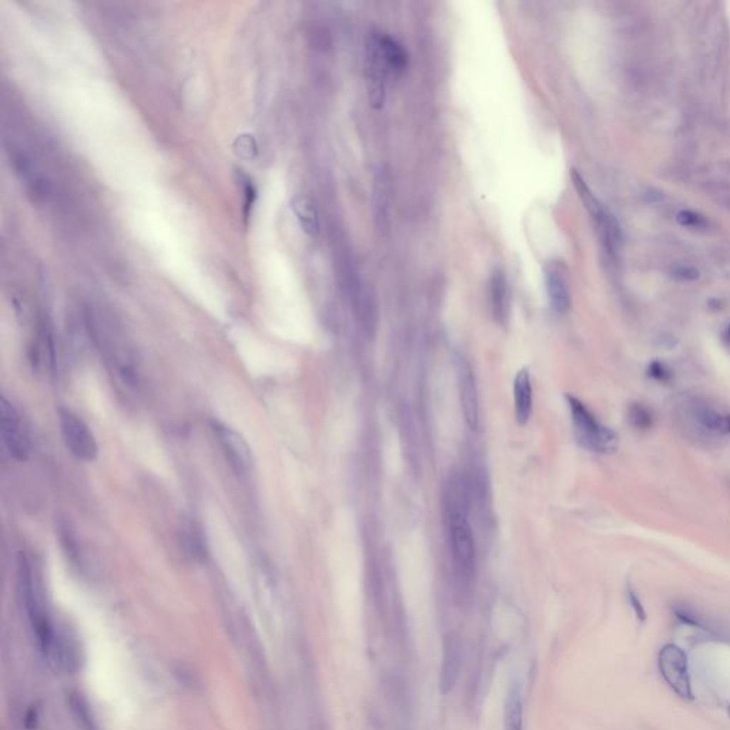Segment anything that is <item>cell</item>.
Listing matches in <instances>:
<instances>
[{
  "instance_id": "2e32d148",
  "label": "cell",
  "mask_w": 730,
  "mask_h": 730,
  "mask_svg": "<svg viewBox=\"0 0 730 730\" xmlns=\"http://www.w3.org/2000/svg\"><path fill=\"white\" fill-rule=\"evenodd\" d=\"M381 47L391 73L399 74L408 66V53L394 37L381 33Z\"/></svg>"
},
{
  "instance_id": "d6986e66",
  "label": "cell",
  "mask_w": 730,
  "mask_h": 730,
  "mask_svg": "<svg viewBox=\"0 0 730 730\" xmlns=\"http://www.w3.org/2000/svg\"><path fill=\"white\" fill-rule=\"evenodd\" d=\"M695 418L703 428L712 432L722 435L730 434V414H723L709 407H700L696 410Z\"/></svg>"
},
{
  "instance_id": "4316f807",
  "label": "cell",
  "mask_w": 730,
  "mask_h": 730,
  "mask_svg": "<svg viewBox=\"0 0 730 730\" xmlns=\"http://www.w3.org/2000/svg\"><path fill=\"white\" fill-rule=\"evenodd\" d=\"M727 713H729V716H730V706H729V709H727Z\"/></svg>"
},
{
  "instance_id": "8992f818",
  "label": "cell",
  "mask_w": 730,
  "mask_h": 730,
  "mask_svg": "<svg viewBox=\"0 0 730 730\" xmlns=\"http://www.w3.org/2000/svg\"><path fill=\"white\" fill-rule=\"evenodd\" d=\"M0 416H2L0 417V425H2L0 431H2V441L8 454L19 462L26 461L30 452L29 435L19 411L9 399H6V396L0 399Z\"/></svg>"
},
{
  "instance_id": "7a4b0ae2",
  "label": "cell",
  "mask_w": 730,
  "mask_h": 730,
  "mask_svg": "<svg viewBox=\"0 0 730 730\" xmlns=\"http://www.w3.org/2000/svg\"><path fill=\"white\" fill-rule=\"evenodd\" d=\"M449 541L455 574L462 585H469L475 572V541L466 511L462 507L452 505L449 515Z\"/></svg>"
},
{
  "instance_id": "5bb4252c",
  "label": "cell",
  "mask_w": 730,
  "mask_h": 730,
  "mask_svg": "<svg viewBox=\"0 0 730 730\" xmlns=\"http://www.w3.org/2000/svg\"><path fill=\"white\" fill-rule=\"evenodd\" d=\"M504 727L505 730H524V697L519 683H512L508 690L504 712Z\"/></svg>"
},
{
  "instance_id": "30bf717a",
  "label": "cell",
  "mask_w": 730,
  "mask_h": 730,
  "mask_svg": "<svg viewBox=\"0 0 730 730\" xmlns=\"http://www.w3.org/2000/svg\"><path fill=\"white\" fill-rule=\"evenodd\" d=\"M459 381V398L461 408L465 418V423L471 431L478 428L479 423V401H478V389L475 382V375L468 363L462 361L458 371Z\"/></svg>"
},
{
  "instance_id": "4fadbf2b",
  "label": "cell",
  "mask_w": 730,
  "mask_h": 730,
  "mask_svg": "<svg viewBox=\"0 0 730 730\" xmlns=\"http://www.w3.org/2000/svg\"><path fill=\"white\" fill-rule=\"evenodd\" d=\"M502 270H495L490 280V300L497 322L505 324L510 311V287Z\"/></svg>"
},
{
  "instance_id": "9c48e42d",
  "label": "cell",
  "mask_w": 730,
  "mask_h": 730,
  "mask_svg": "<svg viewBox=\"0 0 730 730\" xmlns=\"http://www.w3.org/2000/svg\"><path fill=\"white\" fill-rule=\"evenodd\" d=\"M464 661V644L457 633H448L442 642L440 692L448 695L455 688Z\"/></svg>"
},
{
  "instance_id": "ac0fdd59",
  "label": "cell",
  "mask_w": 730,
  "mask_h": 730,
  "mask_svg": "<svg viewBox=\"0 0 730 730\" xmlns=\"http://www.w3.org/2000/svg\"><path fill=\"white\" fill-rule=\"evenodd\" d=\"M571 179H572V183H574V187L581 199V201L584 203L587 211L591 214V217L594 218V221H596L605 211V207L602 206V203L596 199V196L592 193L591 187L588 186V183L585 182V179L581 176V173L575 169H572L571 172Z\"/></svg>"
},
{
  "instance_id": "3957f363",
  "label": "cell",
  "mask_w": 730,
  "mask_h": 730,
  "mask_svg": "<svg viewBox=\"0 0 730 730\" xmlns=\"http://www.w3.org/2000/svg\"><path fill=\"white\" fill-rule=\"evenodd\" d=\"M566 399L579 441L595 452H613L618 445L616 434L611 428L602 425L578 398L567 395Z\"/></svg>"
},
{
  "instance_id": "e0dca14e",
  "label": "cell",
  "mask_w": 730,
  "mask_h": 730,
  "mask_svg": "<svg viewBox=\"0 0 730 730\" xmlns=\"http://www.w3.org/2000/svg\"><path fill=\"white\" fill-rule=\"evenodd\" d=\"M374 213L378 227L385 228L388 220V179L381 169L374 179Z\"/></svg>"
},
{
  "instance_id": "6da1fadb",
  "label": "cell",
  "mask_w": 730,
  "mask_h": 730,
  "mask_svg": "<svg viewBox=\"0 0 730 730\" xmlns=\"http://www.w3.org/2000/svg\"><path fill=\"white\" fill-rule=\"evenodd\" d=\"M19 594L40 651L49 666L56 672L74 673L80 665L77 643L69 633L54 625L43 602L30 563L25 556H22L19 562Z\"/></svg>"
},
{
  "instance_id": "ba28073f",
  "label": "cell",
  "mask_w": 730,
  "mask_h": 730,
  "mask_svg": "<svg viewBox=\"0 0 730 730\" xmlns=\"http://www.w3.org/2000/svg\"><path fill=\"white\" fill-rule=\"evenodd\" d=\"M211 430L230 466L237 473H247L253 466V454L245 437L220 421H213Z\"/></svg>"
},
{
  "instance_id": "d4e9b609",
  "label": "cell",
  "mask_w": 730,
  "mask_h": 730,
  "mask_svg": "<svg viewBox=\"0 0 730 730\" xmlns=\"http://www.w3.org/2000/svg\"><path fill=\"white\" fill-rule=\"evenodd\" d=\"M629 602L632 604V608H633V611H635V613H636L637 619L644 620V616H646L644 609H643V606H642V604H640L639 598L636 596V594H635L633 591H629Z\"/></svg>"
},
{
  "instance_id": "603a6c76",
  "label": "cell",
  "mask_w": 730,
  "mask_h": 730,
  "mask_svg": "<svg viewBox=\"0 0 730 730\" xmlns=\"http://www.w3.org/2000/svg\"><path fill=\"white\" fill-rule=\"evenodd\" d=\"M649 375L661 382H669L672 379V371L662 363L654 361L649 367Z\"/></svg>"
},
{
  "instance_id": "484cf974",
  "label": "cell",
  "mask_w": 730,
  "mask_h": 730,
  "mask_svg": "<svg viewBox=\"0 0 730 730\" xmlns=\"http://www.w3.org/2000/svg\"><path fill=\"white\" fill-rule=\"evenodd\" d=\"M723 338L727 343V346H730V322L727 324V327H726L724 333H723Z\"/></svg>"
},
{
  "instance_id": "52a82bcc",
  "label": "cell",
  "mask_w": 730,
  "mask_h": 730,
  "mask_svg": "<svg viewBox=\"0 0 730 730\" xmlns=\"http://www.w3.org/2000/svg\"><path fill=\"white\" fill-rule=\"evenodd\" d=\"M659 671L669 688L682 699H692L688 657L676 644H665L659 652Z\"/></svg>"
},
{
  "instance_id": "7c38bea8",
  "label": "cell",
  "mask_w": 730,
  "mask_h": 730,
  "mask_svg": "<svg viewBox=\"0 0 730 730\" xmlns=\"http://www.w3.org/2000/svg\"><path fill=\"white\" fill-rule=\"evenodd\" d=\"M514 402L515 417L519 425H526L532 416V382L526 370H519L514 381Z\"/></svg>"
},
{
  "instance_id": "cb8c5ba5",
  "label": "cell",
  "mask_w": 730,
  "mask_h": 730,
  "mask_svg": "<svg viewBox=\"0 0 730 730\" xmlns=\"http://www.w3.org/2000/svg\"><path fill=\"white\" fill-rule=\"evenodd\" d=\"M672 277H675L676 280H681V281H693V280L699 278V271L693 267L681 266V267L673 269Z\"/></svg>"
},
{
  "instance_id": "5b68a950",
  "label": "cell",
  "mask_w": 730,
  "mask_h": 730,
  "mask_svg": "<svg viewBox=\"0 0 730 730\" xmlns=\"http://www.w3.org/2000/svg\"><path fill=\"white\" fill-rule=\"evenodd\" d=\"M59 424L66 448L76 459L92 462L98 458V441L82 418L70 410L60 408Z\"/></svg>"
},
{
  "instance_id": "277c9868",
  "label": "cell",
  "mask_w": 730,
  "mask_h": 730,
  "mask_svg": "<svg viewBox=\"0 0 730 730\" xmlns=\"http://www.w3.org/2000/svg\"><path fill=\"white\" fill-rule=\"evenodd\" d=\"M365 86L371 107L379 110L385 103L387 78L389 67L381 47V33L372 32L365 40Z\"/></svg>"
},
{
  "instance_id": "ffe728a7",
  "label": "cell",
  "mask_w": 730,
  "mask_h": 730,
  "mask_svg": "<svg viewBox=\"0 0 730 730\" xmlns=\"http://www.w3.org/2000/svg\"><path fill=\"white\" fill-rule=\"evenodd\" d=\"M182 535H183L182 543L184 545L186 551L194 559H204L206 548H204V539L200 534V529H197V526L193 524H187L183 526Z\"/></svg>"
},
{
  "instance_id": "7402d4cb",
  "label": "cell",
  "mask_w": 730,
  "mask_h": 730,
  "mask_svg": "<svg viewBox=\"0 0 730 730\" xmlns=\"http://www.w3.org/2000/svg\"><path fill=\"white\" fill-rule=\"evenodd\" d=\"M676 220L681 225L689 228H705L707 225V220L703 216L690 210H682L681 213H678Z\"/></svg>"
},
{
  "instance_id": "8fae6325",
  "label": "cell",
  "mask_w": 730,
  "mask_h": 730,
  "mask_svg": "<svg viewBox=\"0 0 730 730\" xmlns=\"http://www.w3.org/2000/svg\"><path fill=\"white\" fill-rule=\"evenodd\" d=\"M545 287L551 305L556 312L565 314L570 311L572 304L570 284L563 274L562 266L558 263H549L545 267Z\"/></svg>"
},
{
  "instance_id": "9a60e30c",
  "label": "cell",
  "mask_w": 730,
  "mask_h": 730,
  "mask_svg": "<svg viewBox=\"0 0 730 730\" xmlns=\"http://www.w3.org/2000/svg\"><path fill=\"white\" fill-rule=\"evenodd\" d=\"M293 211L301 228L308 235L315 237L319 231V218L314 203L305 196H298L293 200Z\"/></svg>"
},
{
  "instance_id": "44dd1931",
  "label": "cell",
  "mask_w": 730,
  "mask_h": 730,
  "mask_svg": "<svg viewBox=\"0 0 730 730\" xmlns=\"http://www.w3.org/2000/svg\"><path fill=\"white\" fill-rule=\"evenodd\" d=\"M629 421L637 430H647L652 427V414L640 404H632L629 408Z\"/></svg>"
}]
</instances>
